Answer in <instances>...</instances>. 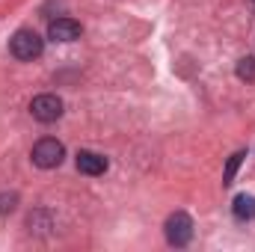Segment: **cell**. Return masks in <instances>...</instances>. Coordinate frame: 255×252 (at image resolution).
Returning <instances> with one entry per match:
<instances>
[{
  "mask_svg": "<svg viewBox=\"0 0 255 252\" xmlns=\"http://www.w3.org/2000/svg\"><path fill=\"white\" fill-rule=\"evenodd\" d=\"M63 157H65V145L54 136H45L33 145V163L39 169H57L63 163Z\"/></svg>",
  "mask_w": 255,
  "mask_h": 252,
  "instance_id": "2",
  "label": "cell"
},
{
  "mask_svg": "<svg viewBox=\"0 0 255 252\" xmlns=\"http://www.w3.org/2000/svg\"><path fill=\"white\" fill-rule=\"evenodd\" d=\"M30 113H33V119H36V122L51 125V122H57V119L63 116V98H60V95H54V92L36 95V98H33V104H30Z\"/></svg>",
  "mask_w": 255,
  "mask_h": 252,
  "instance_id": "3",
  "label": "cell"
},
{
  "mask_svg": "<svg viewBox=\"0 0 255 252\" xmlns=\"http://www.w3.org/2000/svg\"><path fill=\"white\" fill-rule=\"evenodd\" d=\"M48 39H54V42H74V39H80V24L74 18H57V21L48 24Z\"/></svg>",
  "mask_w": 255,
  "mask_h": 252,
  "instance_id": "5",
  "label": "cell"
},
{
  "mask_svg": "<svg viewBox=\"0 0 255 252\" xmlns=\"http://www.w3.org/2000/svg\"><path fill=\"white\" fill-rule=\"evenodd\" d=\"M166 241H169V247H187L193 241V220L190 214H184V211H175L169 220H166Z\"/></svg>",
  "mask_w": 255,
  "mask_h": 252,
  "instance_id": "4",
  "label": "cell"
},
{
  "mask_svg": "<svg viewBox=\"0 0 255 252\" xmlns=\"http://www.w3.org/2000/svg\"><path fill=\"white\" fill-rule=\"evenodd\" d=\"M232 214H235V220H241V223L255 220V196L241 193V196L235 199V205H232Z\"/></svg>",
  "mask_w": 255,
  "mask_h": 252,
  "instance_id": "7",
  "label": "cell"
},
{
  "mask_svg": "<svg viewBox=\"0 0 255 252\" xmlns=\"http://www.w3.org/2000/svg\"><path fill=\"white\" fill-rule=\"evenodd\" d=\"M9 51H12V57H15V60L30 63V60H39V57H42L45 42H42V36H39V33H33V30H18V33L9 39Z\"/></svg>",
  "mask_w": 255,
  "mask_h": 252,
  "instance_id": "1",
  "label": "cell"
},
{
  "mask_svg": "<svg viewBox=\"0 0 255 252\" xmlns=\"http://www.w3.org/2000/svg\"><path fill=\"white\" fill-rule=\"evenodd\" d=\"M247 157V151H235L232 157H229V163H226V172H223V187H229L232 181H235V175H238V166H241V160Z\"/></svg>",
  "mask_w": 255,
  "mask_h": 252,
  "instance_id": "8",
  "label": "cell"
},
{
  "mask_svg": "<svg viewBox=\"0 0 255 252\" xmlns=\"http://www.w3.org/2000/svg\"><path fill=\"white\" fill-rule=\"evenodd\" d=\"M77 169L83 175H104L107 172V157L95 151H77Z\"/></svg>",
  "mask_w": 255,
  "mask_h": 252,
  "instance_id": "6",
  "label": "cell"
},
{
  "mask_svg": "<svg viewBox=\"0 0 255 252\" xmlns=\"http://www.w3.org/2000/svg\"><path fill=\"white\" fill-rule=\"evenodd\" d=\"M235 74L244 80V83H255V57H244L238 68H235Z\"/></svg>",
  "mask_w": 255,
  "mask_h": 252,
  "instance_id": "9",
  "label": "cell"
}]
</instances>
